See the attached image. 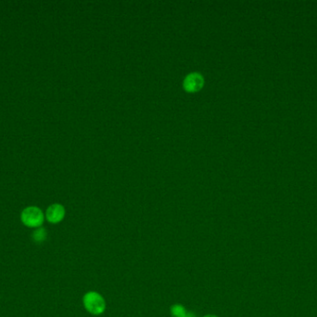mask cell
Here are the masks:
<instances>
[{
    "mask_svg": "<svg viewBox=\"0 0 317 317\" xmlns=\"http://www.w3.org/2000/svg\"><path fill=\"white\" fill-rule=\"evenodd\" d=\"M83 304L85 310L93 315L101 316L106 311V301L101 294L97 291H88L83 297Z\"/></svg>",
    "mask_w": 317,
    "mask_h": 317,
    "instance_id": "1",
    "label": "cell"
},
{
    "mask_svg": "<svg viewBox=\"0 0 317 317\" xmlns=\"http://www.w3.org/2000/svg\"><path fill=\"white\" fill-rule=\"evenodd\" d=\"M21 220L25 226L30 228H39L45 220L43 211L36 206H28L24 208L21 215Z\"/></svg>",
    "mask_w": 317,
    "mask_h": 317,
    "instance_id": "2",
    "label": "cell"
},
{
    "mask_svg": "<svg viewBox=\"0 0 317 317\" xmlns=\"http://www.w3.org/2000/svg\"><path fill=\"white\" fill-rule=\"evenodd\" d=\"M204 85V79L200 73L194 72L186 76L183 82V87L187 92H197Z\"/></svg>",
    "mask_w": 317,
    "mask_h": 317,
    "instance_id": "3",
    "label": "cell"
},
{
    "mask_svg": "<svg viewBox=\"0 0 317 317\" xmlns=\"http://www.w3.org/2000/svg\"><path fill=\"white\" fill-rule=\"evenodd\" d=\"M64 217H65V208L61 204H53L48 206L46 212L47 222L56 224L62 222Z\"/></svg>",
    "mask_w": 317,
    "mask_h": 317,
    "instance_id": "4",
    "label": "cell"
},
{
    "mask_svg": "<svg viewBox=\"0 0 317 317\" xmlns=\"http://www.w3.org/2000/svg\"><path fill=\"white\" fill-rule=\"evenodd\" d=\"M170 314L172 317H185L187 312L184 305L177 303L171 306Z\"/></svg>",
    "mask_w": 317,
    "mask_h": 317,
    "instance_id": "5",
    "label": "cell"
},
{
    "mask_svg": "<svg viewBox=\"0 0 317 317\" xmlns=\"http://www.w3.org/2000/svg\"><path fill=\"white\" fill-rule=\"evenodd\" d=\"M47 238V233L46 229L43 227L36 228L35 232L33 233V239L35 243H43L46 241Z\"/></svg>",
    "mask_w": 317,
    "mask_h": 317,
    "instance_id": "6",
    "label": "cell"
},
{
    "mask_svg": "<svg viewBox=\"0 0 317 317\" xmlns=\"http://www.w3.org/2000/svg\"><path fill=\"white\" fill-rule=\"evenodd\" d=\"M185 317H197V316L192 312H187V314H186V316Z\"/></svg>",
    "mask_w": 317,
    "mask_h": 317,
    "instance_id": "7",
    "label": "cell"
},
{
    "mask_svg": "<svg viewBox=\"0 0 317 317\" xmlns=\"http://www.w3.org/2000/svg\"><path fill=\"white\" fill-rule=\"evenodd\" d=\"M218 317L217 316H215V315H207V316H205V317Z\"/></svg>",
    "mask_w": 317,
    "mask_h": 317,
    "instance_id": "8",
    "label": "cell"
}]
</instances>
